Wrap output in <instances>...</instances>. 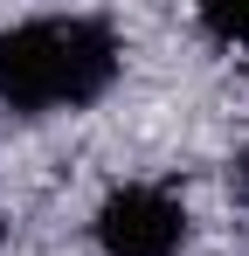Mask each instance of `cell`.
Wrapping results in <instances>:
<instances>
[{
  "label": "cell",
  "instance_id": "obj_1",
  "mask_svg": "<svg viewBox=\"0 0 249 256\" xmlns=\"http://www.w3.org/2000/svg\"><path fill=\"white\" fill-rule=\"evenodd\" d=\"M118 84V35L97 14H42L0 28V104L14 111H83Z\"/></svg>",
  "mask_w": 249,
  "mask_h": 256
},
{
  "label": "cell",
  "instance_id": "obj_2",
  "mask_svg": "<svg viewBox=\"0 0 249 256\" xmlns=\"http://www.w3.org/2000/svg\"><path fill=\"white\" fill-rule=\"evenodd\" d=\"M90 228H97V250L104 256H180L187 208L166 187H111Z\"/></svg>",
  "mask_w": 249,
  "mask_h": 256
},
{
  "label": "cell",
  "instance_id": "obj_3",
  "mask_svg": "<svg viewBox=\"0 0 249 256\" xmlns=\"http://www.w3.org/2000/svg\"><path fill=\"white\" fill-rule=\"evenodd\" d=\"M194 21H201L214 42H228V48H242V42H249V7H201Z\"/></svg>",
  "mask_w": 249,
  "mask_h": 256
},
{
  "label": "cell",
  "instance_id": "obj_4",
  "mask_svg": "<svg viewBox=\"0 0 249 256\" xmlns=\"http://www.w3.org/2000/svg\"><path fill=\"white\" fill-rule=\"evenodd\" d=\"M236 187H242V201H249V152L236 160Z\"/></svg>",
  "mask_w": 249,
  "mask_h": 256
}]
</instances>
